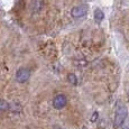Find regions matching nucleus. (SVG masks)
Listing matches in <instances>:
<instances>
[{"label":"nucleus","instance_id":"obj_1","mask_svg":"<svg viewBox=\"0 0 129 129\" xmlns=\"http://www.w3.org/2000/svg\"><path fill=\"white\" fill-rule=\"evenodd\" d=\"M128 116V109L127 107L122 103H118L117 106V110H116V116H115V121L113 125L116 128H119L123 125V122L126 121Z\"/></svg>","mask_w":129,"mask_h":129},{"label":"nucleus","instance_id":"obj_2","mask_svg":"<svg viewBox=\"0 0 129 129\" xmlns=\"http://www.w3.org/2000/svg\"><path fill=\"white\" fill-rule=\"evenodd\" d=\"M88 11H89V7L86 5H80V6L73 7L71 14L74 18H82L88 14Z\"/></svg>","mask_w":129,"mask_h":129},{"label":"nucleus","instance_id":"obj_3","mask_svg":"<svg viewBox=\"0 0 129 129\" xmlns=\"http://www.w3.org/2000/svg\"><path fill=\"white\" fill-rule=\"evenodd\" d=\"M30 79V71L27 69H19L16 73V81L19 83H25Z\"/></svg>","mask_w":129,"mask_h":129},{"label":"nucleus","instance_id":"obj_4","mask_svg":"<svg viewBox=\"0 0 129 129\" xmlns=\"http://www.w3.org/2000/svg\"><path fill=\"white\" fill-rule=\"evenodd\" d=\"M66 103H68V99H66V96L64 94H57L53 100V107L55 109H57V110L63 109L66 106Z\"/></svg>","mask_w":129,"mask_h":129},{"label":"nucleus","instance_id":"obj_5","mask_svg":"<svg viewBox=\"0 0 129 129\" xmlns=\"http://www.w3.org/2000/svg\"><path fill=\"white\" fill-rule=\"evenodd\" d=\"M44 5L43 0H31L30 2V9L33 11H39Z\"/></svg>","mask_w":129,"mask_h":129},{"label":"nucleus","instance_id":"obj_6","mask_svg":"<svg viewBox=\"0 0 129 129\" xmlns=\"http://www.w3.org/2000/svg\"><path fill=\"white\" fill-rule=\"evenodd\" d=\"M103 18H105V14H103V11L99 8L95 9V10H94V19H95L96 23H101V21L103 20Z\"/></svg>","mask_w":129,"mask_h":129},{"label":"nucleus","instance_id":"obj_7","mask_svg":"<svg viewBox=\"0 0 129 129\" xmlns=\"http://www.w3.org/2000/svg\"><path fill=\"white\" fill-rule=\"evenodd\" d=\"M68 80H69V82H70L71 84H73V85H76V84H78V78H76V75L75 74H73V73L69 74Z\"/></svg>","mask_w":129,"mask_h":129},{"label":"nucleus","instance_id":"obj_8","mask_svg":"<svg viewBox=\"0 0 129 129\" xmlns=\"http://www.w3.org/2000/svg\"><path fill=\"white\" fill-rule=\"evenodd\" d=\"M9 109V103L5 100H1L0 99V111H5Z\"/></svg>","mask_w":129,"mask_h":129},{"label":"nucleus","instance_id":"obj_9","mask_svg":"<svg viewBox=\"0 0 129 129\" xmlns=\"http://www.w3.org/2000/svg\"><path fill=\"white\" fill-rule=\"evenodd\" d=\"M95 119H98V112H94L92 118H91V121H95Z\"/></svg>","mask_w":129,"mask_h":129},{"label":"nucleus","instance_id":"obj_10","mask_svg":"<svg viewBox=\"0 0 129 129\" xmlns=\"http://www.w3.org/2000/svg\"><path fill=\"white\" fill-rule=\"evenodd\" d=\"M0 16H4V11H2L1 9H0Z\"/></svg>","mask_w":129,"mask_h":129},{"label":"nucleus","instance_id":"obj_11","mask_svg":"<svg viewBox=\"0 0 129 129\" xmlns=\"http://www.w3.org/2000/svg\"><path fill=\"white\" fill-rule=\"evenodd\" d=\"M54 129H59V128H54Z\"/></svg>","mask_w":129,"mask_h":129}]
</instances>
